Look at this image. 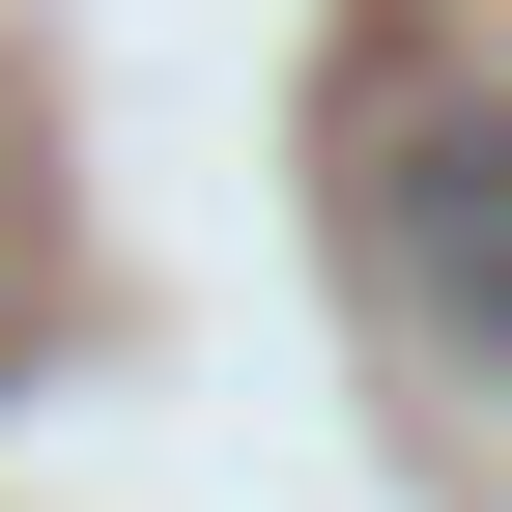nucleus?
<instances>
[{
	"instance_id": "obj_1",
	"label": "nucleus",
	"mask_w": 512,
	"mask_h": 512,
	"mask_svg": "<svg viewBox=\"0 0 512 512\" xmlns=\"http://www.w3.org/2000/svg\"><path fill=\"white\" fill-rule=\"evenodd\" d=\"M313 256H342L370 342H427L456 399H512V57H484V29H370V57H342Z\"/></svg>"
}]
</instances>
